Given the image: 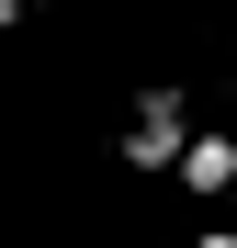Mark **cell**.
<instances>
[{
  "instance_id": "6da1fadb",
  "label": "cell",
  "mask_w": 237,
  "mask_h": 248,
  "mask_svg": "<svg viewBox=\"0 0 237 248\" xmlns=\"http://www.w3.org/2000/svg\"><path fill=\"white\" fill-rule=\"evenodd\" d=\"M181 147H192V91L181 79H147L136 124H125V170H181Z\"/></svg>"
},
{
  "instance_id": "7a4b0ae2",
  "label": "cell",
  "mask_w": 237,
  "mask_h": 248,
  "mask_svg": "<svg viewBox=\"0 0 237 248\" xmlns=\"http://www.w3.org/2000/svg\"><path fill=\"white\" fill-rule=\"evenodd\" d=\"M181 181H192V203H226L237 192V136H192L181 147Z\"/></svg>"
},
{
  "instance_id": "3957f363",
  "label": "cell",
  "mask_w": 237,
  "mask_h": 248,
  "mask_svg": "<svg viewBox=\"0 0 237 248\" xmlns=\"http://www.w3.org/2000/svg\"><path fill=\"white\" fill-rule=\"evenodd\" d=\"M192 248H237V226H204V237H192Z\"/></svg>"
},
{
  "instance_id": "277c9868",
  "label": "cell",
  "mask_w": 237,
  "mask_h": 248,
  "mask_svg": "<svg viewBox=\"0 0 237 248\" xmlns=\"http://www.w3.org/2000/svg\"><path fill=\"white\" fill-rule=\"evenodd\" d=\"M12 23H23V0H0V34H12Z\"/></svg>"
},
{
  "instance_id": "5b68a950",
  "label": "cell",
  "mask_w": 237,
  "mask_h": 248,
  "mask_svg": "<svg viewBox=\"0 0 237 248\" xmlns=\"http://www.w3.org/2000/svg\"><path fill=\"white\" fill-rule=\"evenodd\" d=\"M23 12H57V0H23Z\"/></svg>"
}]
</instances>
